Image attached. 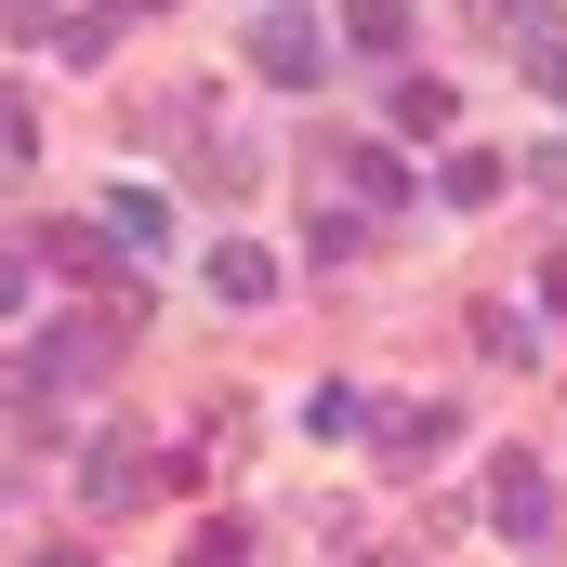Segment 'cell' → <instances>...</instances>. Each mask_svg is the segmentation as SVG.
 Masks as SVG:
<instances>
[{
    "label": "cell",
    "mask_w": 567,
    "mask_h": 567,
    "mask_svg": "<svg viewBox=\"0 0 567 567\" xmlns=\"http://www.w3.org/2000/svg\"><path fill=\"white\" fill-rule=\"evenodd\" d=\"M251 66H265L278 93H317V80H330V27H317L303 0H265V13H251Z\"/></svg>",
    "instance_id": "6da1fadb"
},
{
    "label": "cell",
    "mask_w": 567,
    "mask_h": 567,
    "mask_svg": "<svg viewBox=\"0 0 567 567\" xmlns=\"http://www.w3.org/2000/svg\"><path fill=\"white\" fill-rule=\"evenodd\" d=\"M106 357H120V330H106V317H66V330H40V343H27V383L80 396V383H106Z\"/></svg>",
    "instance_id": "7a4b0ae2"
},
{
    "label": "cell",
    "mask_w": 567,
    "mask_h": 567,
    "mask_svg": "<svg viewBox=\"0 0 567 567\" xmlns=\"http://www.w3.org/2000/svg\"><path fill=\"white\" fill-rule=\"evenodd\" d=\"M488 528H502V542H542V528H555V475H542L528 449L488 462Z\"/></svg>",
    "instance_id": "3957f363"
},
{
    "label": "cell",
    "mask_w": 567,
    "mask_h": 567,
    "mask_svg": "<svg viewBox=\"0 0 567 567\" xmlns=\"http://www.w3.org/2000/svg\"><path fill=\"white\" fill-rule=\"evenodd\" d=\"M80 502H93V515L145 502V435H93V462H80Z\"/></svg>",
    "instance_id": "277c9868"
},
{
    "label": "cell",
    "mask_w": 567,
    "mask_h": 567,
    "mask_svg": "<svg viewBox=\"0 0 567 567\" xmlns=\"http://www.w3.org/2000/svg\"><path fill=\"white\" fill-rule=\"evenodd\" d=\"M106 238H120V251H172V198H158V185H120V198H106Z\"/></svg>",
    "instance_id": "5b68a950"
},
{
    "label": "cell",
    "mask_w": 567,
    "mask_h": 567,
    "mask_svg": "<svg viewBox=\"0 0 567 567\" xmlns=\"http://www.w3.org/2000/svg\"><path fill=\"white\" fill-rule=\"evenodd\" d=\"M330 172L357 185V212H396V198H410V158H396V145H343Z\"/></svg>",
    "instance_id": "8992f818"
},
{
    "label": "cell",
    "mask_w": 567,
    "mask_h": 567,
    "mask_svg": "<svg viewBox=\"0 0 567 567\" xmlns=\"http://www.w3.org/2000/svg\"><path fill=\"white\" fill-rule=\"evenodd\" d=\"M502 172H515V158H488V145H449L435 198H449V212H475V198H502Z\"/></svg>",
    "instance_id": "52a82bcc"
},
{
    "label": "cell",
    "mask_w": 567,
    "mask_h": 567,
    "mask_svg": "<svg viewBox=\"0 0 567 567\" xmlns=\"http://www.w3.org/2000/svg\"><path fill=\"white\" fill-rule=\"evenodd\" d=\"M343 40L357 53H410V0H343Z\"/></svg>",
    "instance_id": "ba28073f"
},
{
    "label": "cell",
    "mask_w": 567,
    "mask_h": 567,
    "mask_svg": "<svg viewBox=\"0 0 567 567\" xmlns=\"http://www.w3.org/2000/svg\"><path fill=\"white\" fill-rule=\"evenodd\" d=\"M212 290H225V303H265V290H278V265H265L251 238H225V251H212Z\"/></svg>",
    "instance_id": "9c48e42d"
},
{
    "label": "cell",
    "mask_w": 567,
    "mask_h": 567,
    "mask_svg": "<svg viewBox=\"0 0 567 567\" xmlns=\"http://www.w3.org/2000/svg\"><path fill=\"white\" fill-rule=\"evenodd\" d=\"M303 423H317V435H370V396H357V383H317Z\"/></svg>",
    "instance_id": "30bf717a"
},
{
    "label": "cell",
    "mask_w": 567,
    "mask_h": 567,
    "mask_svg": "<svg viewBox=\"0 0 567 567\" xmlns=\"http://www.w3.org/2000/svg\"><path fill=\"white\" fill-rule=\"evenodd\" d=\"M27 158H40V120H27V93H0V185H13Z\"/></svg>",
    "instance_id": "8fae6325"
},
{
    "label": "cell",
    "mask_w": 567,
    "mask_h": 567,
    "mask_svg": "<svg viewBox=\"0 0 567 567\" xmlns=\"http://www.w3.org/2000/svg\"><path fill=\"white\" fill-rule=\"evenodd\" d=\"M396 133H449V80H396Z\"/></svg>",
    "instance_id": "7c38bea8"
},
{
    "label": "cell",
    "mask_w": 567,
    "mask_h": 567,
    "mask_svg": "<svg viewBox=\"0 0 567 567\" xmlns=\"http://www.w3.org/2000/svg\"><path fill=\"white\" fill-rule=\"evenodd\" d=\"M528 80H542V93L567 106V27H528Z\"/></svg>",
    "instance_id": "4fadbf2b"
},
{
    "label": "cell",
    "mask_w": 567,
    "mask_h": 567,
    "mask_svg": "<svg viewBox=\"0 0 567 567\" xmlns=\"http://www.w3.org/2000/svg\"><path fill=\"white\" fill-rule=\"evenodd\" d=\"M13 303H27V251L0 238V317H13Z\"/></svg>",
    "instance_id": "5bb4252c"
},
{
    "label": "cell",
    "mask_w": 567,
    "mask_h": 567,
    "mask_svg": "<svg viewBox=\"0 0 567 567\" xmlns=\"http://www.w3.org/2000/svg\"><path fill=\"white\" fill-rule=\"evenodd\" d=\"M0 13H13V27H53V0H0Z\"/></svg>",
    "instance_id": "9a60e30c"
},
{
    "label": "cell",
    "mask_w": 567,
    "mask_h": 567,
    "mask_svg": "<svg viewBox=\"0 0 567 567\" xmlns=\"http://www.w3.org/2000/svg\"><path fill=\"white\" fill-rule=\"evenodd\" d=\"M120 13H158V0H120Z\"/></svg>",
    "instance_id": "2e32d148"
},
{
    "label": "cell",
    "mask_w": 567,
    "mask_h": 567,
    "mask_svg": "<svg viewBox=\"0 0 567 567\" xmlns=\"http://www.w3.org/2000/svg\"><path fill=\"white\" fill-rule=\"evenodd\" d=\"M40 567H80V555H40Z\"/></svg>",
    "instance_id": "e0dca14e"
}]
</instances>
